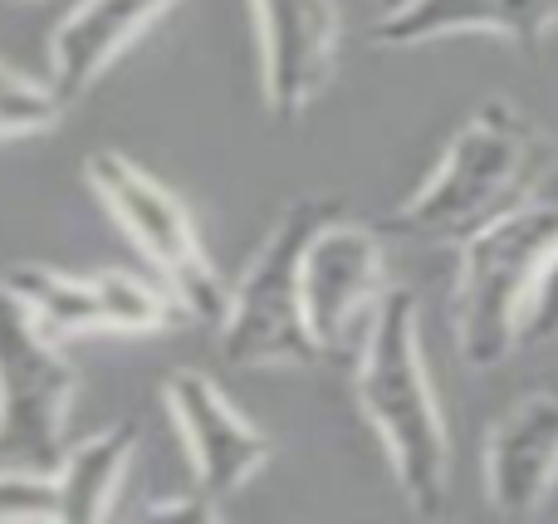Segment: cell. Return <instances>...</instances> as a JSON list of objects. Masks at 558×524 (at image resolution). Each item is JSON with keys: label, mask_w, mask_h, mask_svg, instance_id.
I'll return each mask as SVG.
<instances>
[{"label": "cell", "mask_w": 558, "mask_h": 524, "mask_svg": "<svg viewBox=\"0 0 558 524\" xmlns=\"http://www.w3.org/2000/svg\"><path fill=\"white\" fill-rule=\"evenodd\" d=\"M333 211L338 206L318 196L294 202L245 265L221 319V353L231 368H314L318 358H328L308 324L304 251Z\"/></svg>", "instance_id": "277c9868"}, {"label": "cell", "mask_w": 558, "mask_h": 524, "mask_svg": "<svg viewBox=\"0 0 558 524\" xmlns=\"http://www.w3.org/2000/svg\"><path fill=\"white\" fill-rule=\"evenodd\" d=\"M558 339V245L544 265V280L530 300V314H524V343H554Z\"/></svg>", "instance_id": "e0dca14e"}, {"label": "cell", "mask_w": 558, "mask_h": 524, "mask_svg": "<svg viewBox=\"0 0 558 524\" xmlns=\"http://www.w3.org/2000/svg\"><path fill=\"white\" fill-rule=\"evenodd\" d=\"M544 167L549 143L539 127L510 98H485L456 127L432 176L383 221V231L426 245H465L505 211L530 202Z\"/></svg>", "instance_id": "7a4b0ae2"}, {"label": "cell", "mask_w": 558, "mask_h": 524, "mask_svg": "<svg viewBox=\"0 0 558 524\" xmlns=\"http://www.w3.org/2000/svg\"><path fill=\"white\" fill-rule=\"evenodd\" d=\"M137 456V427L133 422H113V427L94 431L64 451L54 466V490H59V520H104L113 510L118 486L128 480V466Z\"/></svg>", "instance_id": "5bb4252c"}, {"label": "cell", "mask_w": 558, "mask_h": 524, "mask_svg": "<svg viewBox=\"0 0 558 524\" xmlns=\"http://www.w3.org/2000/svg\"><path fill=\"white\" fill-rule=\"evenodd\" d=\"M407 0H377V10H383V15H392V10H402Z\"/></svg>", "instance_id": "d6986e66"}, {"label": "cell", "mask_w": 558, "mask_h": 524, "mask_svg": "<svg viewBox=\"0 0 558 524\" xmlns=\"http://www.w3.org/2000/svg\"><path fill=\"white\" fill-rule=\"evenodd\" d=\"M162 402L186 441L196 486L211 500H231L235 490L251 486L255 471L270 466V456H275L270 431L255 427V422L226 398V388L211 373H202V368L167 373Z\"/></svg>", "instance_id": "9c48e42d"}, {"label": "cell", "mask_w": 558, "mask_h": 524, "mask_svg": "<svg viewBox=\"0 0 558 524\" xmlns=\"http://www.w3.org/2000/svg\"><path fill=\"white\" fill-rule=\"evenodd\" d=\"M78 398V373L64 339L0 275V456L35 471L64 461V422Z\"/></svg>", "instance_id": "8992f818"}, {"label": "cell", "mask_w": 558, "mask_h": 524, "mask_svg": "<svg viewBox=\"0 0 558 524\" xmlns=\"http://www.w3.org/2000/svg\"><path fill=\"white\" fill-rule=\"evenodd\" d=\"M558 245V192H534L500 221L461 245L451 294L456 353L465 368L490 373L524 343V314Z\"/></svg>", "instance_id": "3957f363"}, {"label": "cell", "mask_w": 558, "mask_h": 524, "mask_svg": "<svg viewBox=\"0 0 558 524\" xmlns=\"http://www.w3.org/2000/svg\"><path fill=\"white\" fill-rule=\"evenodd\" d=\"M69 98L49 78H29L25 69L0 64V143L15 137H39L64 118Z\"/></svg>", "instance_id": "9a60e30c"}, {"label": "cell", "mask_w": 558, "mask_h": 524, "mask_svg": "<svg viewBox=\"0 0 558 524\" xmlns=\"http://www.w3.org/2000/svg\"><path fill=\"white\" fill-rule=\"evenodd\" d=\"M0 520H59L54 471L0 466Z\"/></svg>", "instance_id": "2e32d148"}, {"label": "cell", "mask_w": 558, "mask_h": 524, "mask_svg": "<svg viewBox=\"0 0 558 524\" xmlns=\"http://www.w3.org/2000/svg\"><path fill=\"white\" fill-rule=\"evenodd\" d=\"M10 290L39 314L54 339H84V333H167L192 314L177 304L162 280L123 270H54V265H10Z\"/></svg>", "instance_id": "52a82bcc"}, {"label": "cell", "mask_w": 558, "mask_h": 524, "mask_svg": "<svg viewBox=\"0 0 558 524\" xmlns=\"http://www.w3.org/2000/svg\"><path fill=\"white\" fill-rule=\"evenodd\" d=\"M216 505H221V500H211L202 486H196L192 496H172V500L143 505V520H216Z\"/></svg>", "instance_id": "ac0fdd59"}, {"label": "cell", "mask_w": 558, "mask_h": 524, "mask_svg": "<svg viewBox=\"0 0 558 524\" xmlns=\"http://www.w3.org/2000/svg\"><path fill=\"white\" fill-rule=\"evenodd\" d=\"M260 39V84L275 123H294L314 108L338 64L333 0H251Z\"/></svg>", "instance_id": "30bf717a"}, {"label": "cell", "mask_w": 558, "mask_h": 524, "mask_svg": "<svg viewBox=\"0 0 558 524\" xmlns=\"http://www.w3.org/2000/svg\"><path fill=\"white\" fill-rule=\"evenodd\" d=\"M353 398L373 437L383 441L392 476L416 515L436 520L451 505V437L422 353L416 294L387 290L373 309L353 368Z\"/></svg>", "instance_id": "6da1fadb"}, {"label": "cell", "mask_w": 558, "mask_h": 524, "mask_svg": "<svg viewBox=\"0 0 558 524\" xmlns=\"http://www.w3.org/2000/svg\"><path fill=\"white\" fill-rule=\"evenodd\" d=\"M172 5L177 0H74L49 29V84L64 98L88 94L118 64V54Z\"/></svg>", "instance_id": "7c38bea8"}, {"label": "cell", "mask_w": 558, "mask_h": 524, "mask_svg": "<svg viewBox=\"0 0 558 524\" xmlns=\"http://www.w3.org/2000/svg\"><path fill=\"white\" fill-rule=\"evenodd\" d=\"M387 300V245L383 226L333 211L304 251V304L324 353H343L357 324L373 319Z\"/></svg>", "instance_id": "ba28073f"}, {"label": "cell", "mask_w": 558, "mask_h": 524, "mask_svg": "<svg viewBox=\"0 0 558 524\" xmlns=\"http://www.w3.org/2000/svg\"><path fill=\"white\" fill-rule=\"evenodd\" d=\"M558 25V0H407L373 25L377 45L412 49L446 35H500L534 49Z\"/></svg>", "instance_id": "4fadbf2b"}, {"label": "cell", "mask_w": 558, "mask_h": 524, "mask_svg": "<svg viewBox=\"0 0 558 524\" xmlns=\"http://www.w3.org/2000/svg\"><path fill=\"white\" fill-rule=\"evenodd\" d=\"M558 486V378L520 392L485 437V496L500 515H534Z\"/></svg>", "instance_id": "8fae6325"}, {"label": "cell", "mask_w": 558, "mask_h": 524, "mask_svg": "<svg viewBox=\"0 0 558 524\" xmlns=\"http://www.w3.org/2000/svg\"><path fill=\"white\" fill-rule=\"evenodd\" d=\"M84 176L98 192V202L108 206V216L137 245V255L153 265V275L177 294V304L196 324L221 329L226 309H231V294H226L182 196L123 153H88Z\"/></svg>", "instance_id": "5b68a950"}]
</instances>
